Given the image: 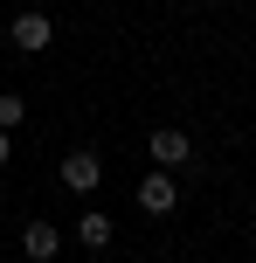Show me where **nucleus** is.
Segmentation results:
<instances>
[{"label": "nucleus", "instance_id": "nucleus-5", "mask_svg": "<svg viewBox=\"0 0 256 263\" xmlns=\"http://www.w3.org/2000/svg\"><path fill=\"white\" fill-rule=\"evenodd\" d=\"M55 250H63V236H55V222H28V229H21V256H28V263H49Z\"/></svg>", "mask_w": 256, "mask_h": 263}, {"label": "nucleus", "instance_id": "nucleus-1", "mask_svg": "<svg viewBox=\"0 0 256 263\" xmlns=\"http://www.w3.org/2000/svg\"><path fill=\"white\" fill-rule=\"evenodd\" d=\"M146 153H152V166H160V173H173V166H187V159H194V139L166 125V132H152V139H146Z\"/></svg>", "mask_w": 256, "mask_h": 263}, {"label": "nucleus", "instance_id": "nucleus-6", "mask_svg": "<svg viewBox=\"0 0 256 263\" xmlns=\"http://www.w3.org/2000/svg\"><path fill=\"white\" fill-rule=\"evenodd\" d=\"M76 242H83V250H104V242H111V215H83V222H76Z\"/></svg>", "mask_w": 256, "mask_h": 263}, {"label": "nucleus", "instance_id": "nucleus-3", "mask_svg": "<svg viewBox=\"0 0 256 263\" xmlns=\"http://www.w3.org/2000/svg\"><path fill=\"white\" fill-rule=\"evenodd\" d=\"M139 208H146V215H173V208H180V187H173V173H160V166H152L146 180H139Z\"/></svg>", "mask_w": 256, "mask_h": 263}, {"label": "nucleus", "instance_id": "nucleus-7", "mask_svg": "<svg viewBox=\"0 0 256 263\" xmlns=\"http://www.w3.org/2000/svg\"><path fill=\"white\" fill-rule=\"evenodd\" d=\"M21 118H28V104H21V97L7 90V97H0V132H14V125H21Z\"/></svg>", "mask_w": 256, "mask_h": 263}, {"label": "nucleus", "instance_id": "nucleus-4", "mask_svg": "<svg viewBox=\"0 0 256 263\" xmlns=\"http://www.w3.org/2000/svg\"><path fill=\"white\" fill-rule=\"evenodd\" d=\"M97 180H104V159L97 153H63V187L69 194H97Z\"/></svg>", "mask_w": 256, "mask_h": 263}, {"label": "nucleus", "instance_id": "nucleus-8", "mask_svg": "<svg viewBox=\"0 0 256 263\" xmlns=\"http://www.w3.org/2000/svg\"><path fill=\"white\" fill-rule=\"evenodd\" d=\"M7 159H14V139H7V132H0V166H7Z\"/></svg>", "mask_w": 256, "mask_h": 263}, {"label": "nucleus", "instance_id": "nucleus-2", "mask_svg": "<svg viewBox=\"0 0 256 263\" xmlns=\"http://www.w3.org/2000/svg\"><path fill=\"white\" fill-rule=\"evenodd\" d=\"M49 42H55V21H49V14H42V7L14 14V49H21V55H42V49H49Z\"/></svg>", "mask_w": 256, "mask_h": 263}]
</instances>
